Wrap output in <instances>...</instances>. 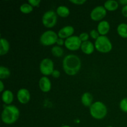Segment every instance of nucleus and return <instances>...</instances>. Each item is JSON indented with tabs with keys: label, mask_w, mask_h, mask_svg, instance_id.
<instances>
[{
	"label": "nucleus",
	"mask_w": 127,
	"mask_h": 127,
	"mask_svg": "<svg viewBox=\"0 0 127 127\" xmlns=\"http://www.w3.org/2000/svg\"><path fill=\"white\" fill-rule=\"evenodd\" d=\"M11 75V71L9 68L1 66H0V79L1 80L8 78Z\"/></svg>",
	"instance_id": "obj_21"
},
{
	"label": "nucleus",
	"mask_w": 127,
	"mask_h": 127,
	"mask_svg": "<svg viewBox=\"0 0 127 127\" xmlns=\"http://www.w3.org/2000/svg\"><path fill=\"white\" fill-rule=\"evenodd\" d=\"M112 127V126H109V127Z\"/></svg>",
	"instance_id": "obj_35"
},
{
	"label": "nucleus",
	"mask_w": 127,
	"mask_h": 127,
	"mask_svg": "<svg viewBox=\"0 0 127 127\" xmlns=\"http://www.w3.org/2000/svg\"><path fill=\"white\" fill-rule=\"evenodd\" d=\"M40 2V0H29L28 1V3L30 4L32 7H38Z\"/></svg>",
	"instance_id": "obj_27"
},
{
	"label": "nucleus",
	"mask_w": 127,
	"mask_h": 127,
	"mask_svg": "<svg viewBox=\"0 0 127 127\" xmlns=\"http://www.w3.org/2000/svg\"><path fill=\"white\" fill-rule=\"evenodd\" d=\"M95 48L100 53H109L112 49V44L111 42L106 36L100 35V37L95 40Z\"/></svg>",
	"instance_id": "obj_4"
},
{
	"label": "nucleus",
	"mask_w": 127,
	"mask_h": 127,
	"mask_svg": "<svg viewBox=\"0 0 127 127\" xmlns=\"http://www.w3.org/2000/svg\"><path fill=\"white\" fill-rule=\"evenodd\" d=\"M120 109L124 112H127V97L122 99L119 104Z\"/></svg>",
	"instance_id": "obj_24"
},
{
	"label": "nucleus",
	"mask_w": 127,
	"mask_h": 127,
	"mask_svg": "<svg viewBox=\"0 0 127 127\" xmlns=\"http://www.w3.org/2000/svg\"><path fill=\"white\" fill-rule=\"evenodd\" d=\"M57 14L61 17H67L70 14V11L68 7L64 6H60L57 7Z\"/></svg>",
	"instance_id": "obj_19"
},
{
	"label": "nucleus",
	"mask_w": 127,
	"mask_h": 127,
	"mask_svg": "<svg viewBox=\"0 0 127 127\" xmlns=\"http://www.w3.org/2000/svg\"><path fill=\"white\" fill-rule=\"evenodd\" d=\"M107 10L104 6H97L92 10L91 12V18L94 21H102V20L106 16Z\"/></svg>",
	"instance_id": "obj_9"
},
{
	"label": "nucleus",
	"mask_w": 127,
	"mask_h": 127,
	"mask_svg": "<svg viewBox=\"0 0 127 127\" xmlns=\"http://www.w3.org/2000/svg\"><path fill=\"white\" fill-rule=\"evenodd\" d=\"M119 36L124 38H127V24L121 23L118 26L117 29Z\"/></svg>",
	"instance_id": "obj_20"
},
{
	"label": "nucleus",
	"mask_w": 127,
	"mask_h": 127,
	"mask_svg": "<svg viewBox=\"0 0 127 127\" xmlns=\"http://www.w3.org/2000/svg\"><path fill=\"white\" fill-rule=\"evenodd\" d=\"M58 33L53 31H47L43 32L40 37V42L43 46H51L57 43L58 39Z\"/></svg>",
	"instance_id": "obj_5"
},
{
	"label": "nucleus",
	"mask_w": 127,
	"mask_h": 127,
	"mask_svg": "<svg viewBox=\"0 0 127 127\" xmlns=\"http://www.w3.org/2000/svg\"><path fill=\"white\" fill-rule=\"evenodd\" d=\"M20 11L24 14H29L33 11V7L29 3H24L20 6Z\"/></svg>",
	"instance_id": "obj_23"
},
{
	"label": "nucleus",
	"mask_w": 127,
	"mask_h": 127,
	"mask_svg": "<svg viewBox=\"0 0 127 127\" xmlns=\"http://www.w3.org/2000/svg\"><path fill=\"white\" fill-rule=\"evenodd\" d=\"M90 114L94 119L97 120L103 119L107 114V108L104 103L96 101L92 104L89 109Z\"/></svg>",
	"instance_id": "obj_3"
},
{
	"label": "nucleus",
	"mask_w": 127,
	"mask_h": 127,
	"mask_svg": "<svg viewBox=\"0 0 127 127\" xmlns=\"http://www.w3.org/2000/svg\"><path fill=\"white\" fill-rule=\"evenodd\" d=\"M9 43L4 38H1L0 39V55L3 56L7 53L9 50Z\"/></svg>",
	"instance_id": "obj_16"
},
{
	"label": "nucleus",
	"mask_w": 127,
	"mask_h": 127,
	"mask_svg": "<svg viewBox=\"0 0 127 127\" xmlns=\"http://www.w3.org/2000/svg\"><path fill=\"white\" fill-rule=\"evenodd\" d=\"M89 35L91 36V37L92 38H93V39L94 40H97L99 37H100V34H99L97 30L95 29H93L90 31Z\"/></svg>",
	"instance_id": "obj_25"
},
{
	"label": "nucleus",
	"mask_w": 127,
	"mask_h": 127,
	"mask_svg": "<svg viewBox=\"0 0 127 127\" xmlns=\"http://www.w3.org/2000/svg\"><path fill=\"white\" fill-rule=\"evenodd\" d=\"M52 53L54 57H61L63 55L64 51L61 47L58 45L54 46L52 48Z\"/></svg>",
	"instance_id": "obj_22"
},
{
	"label": "nucleus",
	"mask_w": 127,
	"mask_h": 127,
	"mask_svg": "<svg viewBox=\"0 0 127 127\" xmlns=\"http://www.w3.org/2000/svg\"><path fill=\"white\" fill-rule=\"evenodd\" d=\"M69 2L76 5H83L86 2V0H70Z\"/></svg>",
	"instance_id": "obj_28"
},
{
	"label": "nucleus",
	"mask_w": 127,
	"mask_h": 127,
	"mask_svg": "<svg viewBox=\"0 0 127 127\" xmlns=\"http://www.w3.org/2000/svg\"><path fill=\"white\" fill-rule=\"evenodd\" d=\"M17 98L18 101L22 104H26L30 101L31 94L30 92L25 88L20 89L17 91Z\"/></svg>",
	"instance_id": "obj_10"
},
{
	"label": "nucleus",
	"mask_w": 127,
	"mask_h": 127,
	"mask_svg": "<svg viewBox=\"0 0 127 127\" xmlns=\"http://www.w3.org/2000/svg\"><path fill=\"white\" fill-rule=\"evenodd\" d=\"M82 42L79 36L73 35L66 38L64 42V46L67 49L71 51H77L81 48Z\"/></svg>",
	"instance_id": "obj_8"
},
{
	"label": "nucleus",
	"mask_w": 127,
	"mask_h": 127,
	"mask_svg": "<svg viewBox=\"0 0 127 127\" xmlns=\"http://www.w3.org/2000/svg\"><path fill=\"white\" fill-rule=\"evenodd\" d=\"M93 101V96L89 93H84L81 97V102L85 107H91Z\"/></svg>",
	"instance_id": "obj_17"
},
{
	"label": "nucleus",
	"mask_w": 127,
	"mask_h": 127,
	"mask_svg": "<svg viewBox=\"0 0 127 127\" xmlns=\"http://www.w3.org/2000/svg\"><path fill=\"white\" fill-rule=\"evenodd\" d=\"M2 100L5 104L10 105L14 100V94L10 90H4L2 94Z\"/></svg>",
	"instance_id": "obj_15"
},
{
	"label": "nucleus",
	"mask_w": 127,
	"mask_h": 127,
	"mask_svg": "<svg viewBox=\"0 0 127 127\" xmlns=\"http://www.w3.org/2000/svg\"><path fill=\"white\" fill-rule=\"evenodd\" d=\"M95 49V45L90 41H87V42H82L81 50L82 52L86 55H91L94 52Z\"/></svg>",
	"instance_id": "obj_14"
},
{
	"label": "nucleus",
	"mask_w": 127,
	"mask_h": 127,
	"mask_svg": "<svg viewBox=\"0 0 127 127\" xmlns=\"http://www.w3.org/2000/svg\"><path fill=\"white\" fill-rule=\"evenodd\" d=\"M4 83L2 82V81L1 80L0 81V92L1 93H3L4 91Z\"/></svg>",
	"instance_id": "obj_32"
},
{
	"label": "nucleus",
	"mask_w": 127,
	"mask_h": 127,
	"mask_svg": "<svg viewBox=\"0 0 127 127\" xmlns=\"http://www.w3.org/2000/svg\"><path fill=\"white\" fill-rule=\"evenodd\" d=\"M40 89L43 93H48L51 90L52 83L49 78L47 76H43L40 79L38 82Z\"/></svg>",
	"instance_id": "obj_12"
},
{
	"label": "nucleus",
	"mask_w": 127,
	"mask_h": 127,
	"mask_svg": "<svg viewBox=\"0 0 127 127\" xmlns=\"http://www.w3.org/2000/svg\"><path fill=\"white\" fill-rule=\"evenodd\" d=\"M122 13L123 16L124 17H127V5L126 6H124L122 7Z\"/></svg>",
	"instance_id": "obj_31"
},
{
	"label": "nucleus",
	"mask_w": 127,
	"mask_h": 127,
	"mask_svg": "<svg viewBox=\"0 0 127 127\" xmlns=\"http://www.w3.org/2000/svg\"><path fill=\"white\" fill-rule=\"evenodd\" d=\"M119 3H120L122 5H124V6H126L127 5V0H120L119 1Z\"/></svg>",
	"instance_id": "obj_33"
},
{
	"label": "nucleus",
	"mask_w": 127,
	"mask_h": 127,
	"mask_svg": "<svg viewBox=\"0 0 127 127\" xmlns=\"http://www.w3.org/2000/svg\"><path fill=\"white\" fill-rule=\"evenodd\" d=\"M20 111L15 105H9L4 108L1 114V120L6 125L13 124L19 119Z\"/></svg>",
	"instance_id": "obj_2"
},
{
	"label": "nucleus",
	"mask_w": 127,
	"mask_h": 127,
	"mask_svg": "<svg viewBox=\"0 0 127 127\" xmlns=\"http://www.w3.org/2000/svg\"><path fill=\"white\" fill-rule=\"evenodd\" d=\"M52 76L54 78H58L60 76V72L58 70H57V69H54V71L52 73Z\"/></svg>",
	"instance_id": "obj_29"
},
{
	"label": "nucleus",
	"mask_w": 127,
	"mask_h": 127,
	"mask_svg": "<svg viewBox=\"0 0 127 127\" xmlns=\"http://www.w3.org/2000/svg\"><path fill=\"white\" fill-rule=\"evenodd\" d=\"M110 24L107 21H102L99 22L97 26V31L100 35L105 36L110 31Z\"/></svg>",
	"instance_id": "obj_13"
},
{
	"label": "nucleus",
	"mask_w": 127,
	"mask_h": 127,
	"mask_svg": "<svg viewBox=\"0 0 127 127\" xmlns=\"http://www.w3.org/2000/svg\"><path fill=\"white\" fill-rule=\"evenodd\" d=\"M79 37L82 42H87V41H88V39L89 38V33H86V32H83V33L79 35Z\"/></svg>",
	"instance_id": "obj_26"
},
{
	"label": "nucleus",
	"mask_w": 127,
	"mask_h": 127,
	"mask_svg": "<svg viewBox=\"0 0 127 127\" xmlns=\"http://www.w3.org/2000/svg\"><path fill=\"white\" fill-rule=\"evenodd\" d=\"M74 33V29L73 26H66L61 29L58 32V36L59 38L63 39H66L73 35Z\"/></svg>",
	"instance_id": "obj_11"
},
{
	"label": "nucleus",
	"mask_w": 127,
	"mask_h": 127,
	"mask_svg": "<svg viewBox=\"0 0 127 127\" xmlns=\"http://www.w3.org/2000/svg\"><path fill=\"white\" fill-rule=\"evenodd\" d=\"M54 69V63L50 58H44L40 62V71L44 76L52 75Z\"/></svg>",
	"instance_id": "obj_7"
},
{
	"label": "nucleus",
	"mask_w": 127,
	"mask_h": 127,
	"mask_svg": "<svg viewBox=\"0 0 127 127\" xmlns=\"http://www.w3.org/2000/svg\"><path fill=\"white\" fill-rule=\"evenodd\" d=\"M64 42H65V40H64V39L63 38H58V39L57 40V44L58 46H63V45H64Z\"/></svg>",
	"instance_id": "obj_30"
},
{
	"label": "nucleus",
	"mask_w": 127,
	"mask_h": 127,
	"mask_svg": "<svg viewBox=\"0 0 127 127\" xmlns=\"http://www.w3.org/2000/svg\"><path fill=\"white\" fill-rule=\"evenodd\" d=\"M104 6L107 11H115L119 7V2L114 0H109L105 1Z\"/></svg>",
	"instance_id": "obj_18"
},
{
	"label": "nucleus",
	"mask_w": 127,
	"mask_h": 127,
	"mask_svg": "<svg viewBox=\"0 0 127 127\" xmlns=\"http://www.w3.org/2000/svg\"><path fill=\"white\" fill-rule=\"evenodd\" d=\"M42 24L47 28H52L57 22V14L53 10H50L44 13L42 17Z\"/></svg>",
	"instance_id": "obj_6"
},
{
	"label": "nucleus",
	"mask_w": 127,
	"mask_h": 127,
	"mask_svg": "<svg viewBox=\"0 0 127 127\" xmlns=\"http://www.w3.org/2000/svg\"><path fill=\"white\" fill-rule=\"evenodd\" d=\"M60 127H71L69 126V125H63V126H62Z\"/></svg>",
	"instance_id": "obj_34"
},
{
	"label": "nucleus",
	"mask_w": 127,
	"mask_h": 127,
	"mask_svg": "<svg viewBox=\"0 0 127 127\" xmlns=\"http://www.w3.org/2000/svg\"><path fill=\"white\" fill-rule=\"evenodd\" d=\"M81 67V62L80 58L75 55H68L63 59V69L68 75H76L79 71Z\"/></svg>",
	"instance_id": "obj_1"
}]
</instances>
